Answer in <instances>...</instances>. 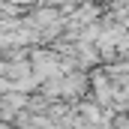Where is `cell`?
<instances>
[{
    "instance_id": "cell-1",
    "label": "cell",
    "mask_w": 129,
    "mask_h": 129,
    "mask_svg": "<svg viewBox=\"0 0 129 129\" xmlns=\"http://www.w3.org/2000/svg\"><path fill=\"white\" fill-rule=\"evenodd\" d=\"M24 105H27L24 96H18V93H6V96L0 99V117H12V114H18Z\"/></svg>"
},
{
    "instance_id": "cell-2",
    "label": "cell",
    "mask_w": 129,
    "mask_h": 129,
    "mask_svg": "<svg viewBox=\"0 0 129 129\" xmlns=\"http://www.w3.org/2000/svg\"><path fill=\"white\" fill-rule=\"evenodd\" d=\"M36 66H39V78H45V75L57 72V63H54V57H51V54H39Z\"/></svg>"
}]
</instances>
